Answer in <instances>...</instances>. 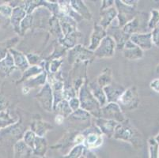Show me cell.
<instances>
[{"instance_id":"cell-27","label":"cell","mask_w":159,"mask_h":158,"mask_svg":"<svg viewBox=\"0 0 159 158\" xmlns=\"http://www.w3.org/2000/svg\"><path fill=\"white\" fill-rule=\"evenodd\" d=\"M140 24H141L140 17L136 15L132 20H131L129 22L127 23L123 27L122 30L129 36H131L132 34H135V33H141V32H140L141 25Z\"/></svg>"},{"instance_id":"cell-22","label":"cell","mask_w":159,"mask_h":158,"mask_svg":"<svg viewBox=\"0 0 159 158\" xmlns=\"http://www.w3.org/2000/svg\"><path fill=\"white\" fill-rule=\"evenodd\" d=\"M48 72L44 70L41 74L37 75L35 77L30 78L27 81L23 82V86L28 88L30 90L32 89H36L40 86H44L47 83Z\"/></svg>"},{"instance_id":"cell-16","label":"cell","mask_w":159,"mask_h":158,"mask_svg":"<svg viewBox=\"0 0 159 158\" xmlns=\"http://www.w3.org/2000/svg\"><path fill=\"white\" fill-rule=\"evenodd\" d=\"M117 14H118V12H117L116 8L115 7V5L112 7L105 9V10L100 11L101 18H100V21L98 24L102 27H103L105 29H107L112 24V21L116 18Z\"/></svg>"},{"instance_id":"cell-37","label":"cell","mask_w":159,"mask_h":158,"mask_svg":"<svg viewBox=\"0 0 159 158\" xmlns=\"http://www.w3.org/2000/svg\"><path fill=\"white\" fill-rule=\"evenodd\" d=\"M64 86H63V99L69 101L74 97H77V93L75 92L72 84L69 82H65Z\"/></svg>"},{"instance_id":"cell-8","label":"cell","mask_w":159,"mask_h":158,"mask_svg":"<svg viewBox=\"0 0 159 158\" xmlns=\"http://www.w3.org/2000/svg\"><path fill=\"white\" fill-rule=\"evenodd\" d=\"M36 99L43 109L48 112L53 111V94L49 83L47 82L42 86L40 92L36 95Z\"/></svg>"},{"instance_id":"cell-38","label":"cell","mask_w":159,"mask_h":158,"mask_svg":"<svg viewBox=\"0 0 159 158\" xmlns=\"http://www.w3.org/2000/svg\"><path fill=\"white\" fill-rule=\"evenodd\" d=\"M159 24V11L152 10L150 12V17L148 21V29L153 30Z\"/></svg>"},{"instance_id":"cell-26","label":"cell","mask_w":159,"mask_h":158,"mask_svg":"<svg viewBox=\"0 0 159 158\" xmlns=\"http://www.w3.org/2000/svg\"><path fill=\"white\" fill-rule=\"evenodd\" d=\"M81 36H82V33H79V31H76L75 33H71V34L63 37L60 40H58V43H60V45L63 46V47L67 49V50H70V49L73 48L75 46H76L78 39Z\"/></svg>"},{"instance_id":"cell-29","label":"cell","mask_w":159,"mask_h":158,"mask_svg":"<svg viewBox=\"0 0 159 158\" xmlns=\"http://www.w3.org/2000/svg\"><path fill=\"white\" fill-rule=\"evenodd\" d=\"M49 26H50V33L53 37H56L57 40H60L63 37V32L61 29L60 21L56 16L52 15L49 19Z\"/></svg>"},{"instance_id":"cell-6","label":"cell","mask_w":159,"mask_h":158,"mask_svg":"<svg viewBox=\"0 0 159 158\" xmlns=\"http://www.w3.org/2000/svg\"><path fill=\"white\" fill-rule=\"evenodd\" d=\"M114 5L118 12L116 17L118 26L119 28L122 29L127 23L129 22L136 16V8L127 6L122 2V0H116Z\"/></svg>"},{"instance_id":"cell-50","label":"cell","mask_w":159,"mask_h":158,"mask_svg":"<svg viewBox=\"0 0 159 158\" xmlns=\"http://www.w3.org/2000/svg\"><path fill=\"white\" fill-rule=\"evenodd\" d=\"M156 72H157V74H159V63L157 64V67H156Z\"/></svg>"},{"instance_id":"cell-19","label":"cell","mask_w":159,"mask_h":158,"mask_svg":"<svg viewBox=\"0 0 159 158\" xmlns=\"http://www.w3.org/2000/svg\"><path fill=\"white\" fill-rule=\"evenodd\" d=\"M59 18L63 37L70 35L77 30V21L69 16L62 15Z\"/></svg>"},{"instance_id":"cell-35","label":"cell","mask_w":159,"mask_h":158,"mask_svg":"<svg viewBox=\"0 0 159 158\" xmlns=\"http://www.w3.org/2000/svg\"><path fill=\"white\" fill-rule=\"evenodd\" d=\"M19 119H14L10 115L9 111H0V128L3 129L16 124Z\"/></svg>"},{"instance_id":"cell-4","label":"cell","mask_w":159,"mask_h":158,"mask_svg":"<svg viewBox=\"0 0 159 158\" xmlns=\"http://www.w3.org/2000/svg\"><path fill=\"white\" fill-rule=\"evenodd\" d=\"M139 102L138 89L135 86H131L123 93L117 104H119L122 111H133L138 108Z\"/></svg>"},{"instance_id":"cell-24","label":"cell","mask_w":159,"mask_h":158,"mask_svg":"<svg viewBox=\"0 0 159 158\" xmlns=\"http://www.w3.org/2000/svg\"><path fill=\"white\" fill-rule=\"evenodd\" d=\"M88 86H89V89H90L91 93L93 94V96L95 97V99L98 101V102L99 103L101 107H104L105 105L107 104V99L106 96H105V92L103 90V88H102L101 86H99L98 83H97L96 81H93V82H90L88 83Z\"/></svg>"},{"instance_id":"cell-13","label":"cell","mask_w":159,"mask_h":158,"mask_svg":"<svg viewBox=\"0 0 159 158\" xmlns=\"http://www.w3.org/2000/svg\"><path fill=\"white\" fill-rule=\"evenodd\" d=\"M94 125L99 128L102 134H105L108 138H112L116 127L119 124L114 120L104 118H94Z\"/></svg>"},{"instance_id":"cell-39","label":"cell","mask_w":159,"mask_h":158,"mask_svg":"<svg viewBox=\"0 0 159 158\" xmlns=\"http://www.w3.org/2000/svg\"><path fill=\"white\" fill-rule=\"evenodd\" d=\"M13 8L8 4H2L0 5V17L5 21L9 20L11 22V17L12 14Z\"/></svg>"},{"instance_id":"cell-32","label":"cell","mask_w":159,"mask_h":158,"mask_svg":"<svg viewBox=\"0 0 159 158\" xmlns=\"http://www.w3.org/2000/svg\"><path fill=\"white\" fill-rule=\"evenodd\" d=\"M19 42V37H14L8 40L0 43V61L2 60L7 56L10 49L14 48Z\"/></svg>"},{"instance_id":"cell-34","label":"cell","mask_w":159,"mask_h":158,"mask_svg":"<svg viewBox=\"0 0 159 158\" xmlns=\"http://www.w3.org/2000/svg\"><path fill=\"white\" fill-rule=\"evenodd\" d=\"M53 111H57L58 115H62V116L64 117V119L67 118L73 112L72 110L70 109V106H69L68 101H66V100H63L62 101H60L56 105V108L53 109Z\"/></svg>"},{"instance_id":"cell-31","label":"cell","mask_w":159,"mask_h":158,"mask_svg":"<svg viewBox=\"0 0 159 158\" xmlns=\"http://www.w3.org/2000/svg\"><path fill=\"white\" fill-rule=\"evenodd\" d=\"M44 70H45L43 69L40 65H37V66H31L26 70H25L22 73V76L20 78V80L18 81L17 83H23L24 82L27 81L30 78H33V77H35L37 75L40 74L42 73Z\"/></svg>"},{"instance_id":"cell-7","label":"cell","mask_w":159,"mask_h":158,"mask_svg":"<svg viewBox=\"0 0 159 158\" xmlns=\"http://www.w3.org/2000/svg\"><path fill=\"white\" fill-rule=\"evenodd\" d=\"M116 43L113 39L107 35L106 37L100 43L98 48L93 52L95 59H105L111 58L115 55Z\"/></svg>"},{"instance_id":"cell-1","label":"cell","mask_w":159,"mask_h":158,"mask_svg":"<svg viewBox=\"0 0 159 158\" xmlns=\"http://www.w3.org/2000/svg\"><path fill=\"white\" fill-rule=\"evenodd\" d=\"M78 95L82 109L88 111L95 119L102 118V107L89 89L88 82L81 87Z\"/></svg>"},{"instance_id":"cell-41","label":"cell","mask_w":159,"mask_h":158,"mask_svg":"<svg viewBox=\"0 0 159 158\" xmlns=\"http://www.w3.org/2000/svg\"><path fill=\"white\" fill-rule=\"evenodd\" d=\"M27 58V60L29 62L30 66H37V65H40L44 59L40 57L39 55L35 54V53H29V54L25 55Z\"/></svg>"},{"instance_id":"cell-21","label":"cell","mask_w":159,"mask_h":158,"mask_svg":"<svg viewBox=\"0 0 159 158\" xmlns=\"http://www.w3.org/2000/svg\"><path fill=\"white\" fill-rule=\"evenodd\" d=\"M9 52L11 53V56H12L14 62V65H15L17 69H18L21 71L24 72L25 70H26L30 67V66L29 64L28 60H27L26 56L23 54L22 52L16 50L14 48L10 49Z\"/></svg>"},{"instance_id":"cell-45","label":"cell","mask_w":159,"mask_h":158,"mask_svg":"<svg viewBox=\"0 0 159 158\" xmlns=\"http://www.w3.org/2000/svg\"><path fill=\"white\" fill-rule=\"evenodd\" d=\"M150 87L154 92L159 93V78H155L150 83Z\"/></svg>"},{"instance_id":"cell-23","label":"cell","mask_w":159,"mask_h":158,"mask_svg":"<svg viewBox=\"0 0 159 158\" xmlns=\"http://www.w3.org/2000/svg\"><path fill=\"white\" fill-rule=\"evenodd\" d=\"M26 15L27 14L21 7H17L13 8L12 14L11 17V23L14 27V32L17 34L20 35V24Z\"/></svg>"},{"instance_id":"cell-30","label":"cell","mask_w":159,"mask_h":158,"mask_svg":"<svg viewBox=\"0 0 159 158\" xmlns=\"http://www.w3.org/2000/svg\"><path fill=\"white\" fill-rule=\"evenodd\" d=\"M97 83L102 88L110 85L113 81H112V70L108 67H105L102 71V73L98 75L97 78Z\"/></svg>"},{"instance_id":"cell-11","label":"cell","mask_w":159,"mask_h":158,"mask_svg":"<svg viewBox=\"0 0 159 158\" xmlns=\"http://www.w3.org/2000/svg\"><path fill=\"white\" fill-rule=\"evenodd\" d=\"M125 88L123 85L112 82L110 85L104 87L103 90L106 96L107 104L108 103H117L120 96L125 91Z\"/></svg>"},{"instance_id":"cell-25","label":"cell","mask_w":159,"mask_h":158,"mask_svg":"<svg viewBox=\"0 0 159 158\" xmlns=\"http://www.w3.org/2000/svg\"><path fill=\"white\" fill-rule=\"evenodd\" d=\"M91 117L92 115L89 114L88 111H85V110L82 109V108H79L76 111H73V112L67 117V120L70 122H74V123H86V122H90Z\"/></svg>"},{"instance_id":"cell-43","label":"cell","mask_w":159,"mask_h":158,"mask_svg":"<svg viewBox=\"0 0 159 158\" xmlns=\"http://www.w3.org/2000/svg\"><path fill=\"white\" fill-rule=\"evenodd\" d=\"M10 102L3 94L0 93V111H7V108L9 107Z\"/></svg>"},{"instance_id":"cell-42","label":"cell","mask_w":159,"mask_h":158,"mask_svg":"<svg viewBox=\"0 0 159 158\" xmlns=\"http://www.w3.org/2000/svg\"><path fill=\"white\" fill-rule=\"evenodd\" d=\"M151 37H152V43L157 47H159V24L152 30Z\"/></svg>"},{"instance_id":"cell-5","label":"cell","mask_w":159,"mask_h":158,"mask_svg":"<svg viewBox=\"0 0 159 158\" xmlns=\"http://www.w3.org/2000/svg\"><path fill=\"white\" fill-rule=\"evenodd\" d=\"M84 135L83 146L89 150H93L101 146L103 143V134L96 125L89 126L87 128L81 131Z\"/></svg>"},{"instance_id":"cell-12","label":"cell","mask_w":159,"mask_h":158,"mask_svg":"<svg viewBox=\"0 0 159 158\" xmlns=\"http://www.w3.org/2000/svg\"><path fill=\"white\" fill-rule=\"evenodd\" d=\"M130 40L143 51L150 50L153 46L151 33H142L132 34L130 37Z\"/></svg>"},{"instance_id":"cell-33","label":"cell","mask_w":159,"mask_h":158,"mask_svg":"<svg viewBox=\"0 0 159 158\" xmlns=\"http://www.w3.org/2000/svg\"><path fill=\"white\" fill-rule=\"evenodd\" d=\"M31 149L34 151L36 154L43 156L45 153L46 150H47V141H46V139L44 138L37 136Z\"/></svg>"},{"instance_id":"cell-14","label":"cell","mask_w":159,"mask_h":158,"mask_svg":"<svg viewBox=\"0 0 159 158\" xmlns=\"http://www.w3.org/2000/svg\"><path fill=\"white\" fill-rule=\"evenodd\" d=\"M107 36L106 29L102 27L99 24H95L93 25V29L90 36V43L87 48L91 52H94L102 40Z\"/></svg>"},{"instance_id":"cell-9","label":"cell","mask_w":159,"mask_h":158,"mask_svg":"<svg viewBox=\"0 0 159 158\" xmlns=\"http://www.w3.org/2000/svg\"><path fill=\"white\" fill-rule=\"evenodd\" d=\"M102 118L114 120L117 123H122L127 119L117 103H108L102 107Z\"/></svg>"},{"instance_id":"cell-46","label":"cell","mask_w":159,"mask_h":158,"mask_svg":"<svg viewBox=\"0 0 159 158\" xmlns=\"http://www.w3.org/2000/svg\"><path fill=\"white\" fill-rule=\"evenodd\" d=\"M114 4H115V1H109V0L102 1V6L101 9H100V11H102V10H105V9L113 7Z\"/></svg>"},{"instance_id":"cell-48","label":"cell","mask_w":159,"mask_h":158,"mask_svg":"<svg viewBox=\"0 0 159 158\" xmlns=\"http://www.w3.org/2000/svg\"><path fill=\"white\" fill-rule=\"evenodd\" d=\"M64 117L62 116V115H57L56 116V118H55V122H56V124H59V125H60V124H62L64 122Z\"/></svg>"},{"instance_id":"cell-28","label":"cell","mask_w":159,"mask_h":158,"mask_svg":"<svg viewBox=\"0 0 159 158\" xmlns=\"http://www.w3.org/2000/svg\"><path fill=\"white\" fill-rule=\"evenodd\" d=\"M15 158H29L32 149L29 147L23 140H18L14 145Z\"/></svg>"},{"instance_id":"cell-18","label":"cell","mask_w":159,"mask_h":158,"mask_svg":"<svg viewBox=\"0 0 159 158\" xmlns=\"http://www.w3.org/2000/svg\"><path fill=\"white\" fill-rule=\"evenodd\" d=\"M70 6L75 13H77L82 19L91 20L93 15L89 11V7L86 5L84 1L81 0H71L69 1Z\"/></svg>"},{"instance_id":"cell-49","label":"cell","mask_w":159,"mask_h":158,"mask_svg":"<svg viewBox=\"0 0 159 158\" xmlns=\"http://www.w3.org/2000/svg\"><path fill=\"white\" fill-rule=\"evenodd\" d=\"M154 139H155V141L157 142V144L159 145V134H157V136H156V138H154Z\"/></svg>"},{"instance_id":"cell-40","label":"cell","mask_w":159,"mask_h":158,"mask_svg":"<svg viewBox=\"0 0 159 158\" xmlns=\"http://www.w3.org/2000/svg\"><path fill=\"white\" fill-rule=\"evenodd\" d=\"M150 148V158H157L158 156V144L154 138H150L148 140Z\"/></svg>"},{"instance_id":"cell-2","label":"cell","mask_w":159,"mask_h":158,"mask_svg":"<svg viewBox=\"0 0 159 158\" xmlns=\"http://www.w3.org/2000/svg\"><path fill=\"white\" fill-rule=\"evenodd\" d=\"M141 136L139 131L131 124L130 120L126 119L124 122L117 124L112 138L135 145L140 142Z\"/></svg>"},{"instance_id":"cell-15","label":"cell","mask_w":159,"mask_h":158,"mask_svg":"<svg viewBox=\"0 0 159 158\" xmlns=\"http://www.w3.org/2000/svg\"><path fill=\"white\" fill-rule=\"evenodd\" d=\"M122 52L123 56L128 60H138L143 57V51L134 44L130 40L126 42Z\"/></svg>"},{"instance_id":"cell-17","label":"cell","mask_w":159,"mask_h":158,"mask_svg":"<svg viewBox=\"0 0 159 158\" xmlns=\"http://www.w3.org/2000/svg\"><path fill=\"white\" fill-rule=\"evenodd\" d=\"M52 129L53 126L49 123L44 121L41 119H37L31 123L30 130H32L38 137L44 138L45 134Z\"/></svg>"},{"instance_id":"cell-10","label":"cell","mask_w":159,"mask_h":158,"mask_svg":"<svg viewBox=\"0 0 159 158\" xmlns=\"http://www.w3.org/2000/svg\"><path fill=\"white\" fill-rule=\"evenodd\" d=\"M106 31L107 35L108 33H110V34H108V36H110L113 39L116 43V47L118 50H123L126 42L130 40V37H131L124 33L122 29L118 27V25L112 24V23L107 29Z\"/></svg>"},{"instance_id":"cell-3","label":"cell","mask_w":159,"mask_h":158,"mask_svg":"<svg viewBox=\"0 0 159 158\" xmlns=\"http://www.w3.org/2000/svg\"><path fill=\"white\" fill-rule=\"evenodd\" d=\"M66 55L68 63L72 66L84 63H90L95 59L93 52L89 51L82 44H76L73 48L67 51Z\"/></svg>"},{"instance_id":"cell-20","label":"cell","mask_w":159,"mask_h":158,"mask_svg":"<svg viewBox=\"0 0 159 158\" xmlns=\"http://www.w3.org/2000/svg\"><path fill=\"white\" fill-rule=\"evenodd\" d=\"M17 69L14 65V59L9 52L7 56L2 60L0 61V77L5 78L10 76L14 70Z\"/></svg>"},{"instance_id":"cell-44","label":"cell","mask_w":159,"mask_h":158,"mask_svg":"<svg viewBox=\"0 0 159 158\" xmlns=\"http://www.w3.org/2000/svg\"><path fill=\"white\" fill-rule=\"evenodd\" d=\"M68 103L69 106H70L72 111H75L79 109V108H80V102H79V100L78 97H74L72 99L69 100Z\"/></svg>"},{"instance_id":"cell-47","label":"cell","mask_w":159,"mask_h":158,"mask_svg":"<svg viewBox=\"0 0 159 158\" xmlns=\"http://www.w3.org/2000/svg\"><path fill=\"white\" fill-rule=\"evenodd\" d=\"M122 2H124V4H126L127 6H129V7H131L136 8L139 1H137V0H131V1H129V0H127V1L126 0H122Z\"/></svg>"},{"instance_id":"cell-36","label":"cell","mask_w":159,"mask_h":158,"mask_svg":"<svg viewBox=\"0 0 159 158\" xmlns=\"http://www.w3.org/2000/svg\"><path fill=\"white\" fill-rule=\"evenodd\" d=\"M33 23V14H27L20 24V36H24L29 29L32 28Z\"/></svg>"}]
</instances>
